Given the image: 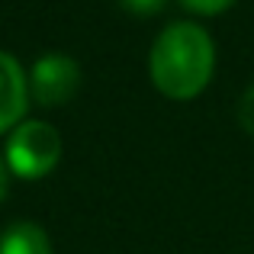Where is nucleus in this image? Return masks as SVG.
<instances>
[{"mask_svg":"<svg viewBox=\"0 0 254 254\" xmlns=\"http://www.w3.org/2000/svg\"><path fill=\"white\" fill-rule=\"evenodd\" d=\"M216 68L212 36L196 23H171L158 32L148 55V74L168 100H193L206 90Z\"/></svg>","mask_w":254,"mask_h":254,"instance_id":"f257e3e1","label":"nucleus"},{"mask_svg":"<svg viewBox=\"0 0 254 254\" xmlns=\"http://www.w3.org/2000/svg\"><path fill=\"white\" fill-rule=\"evenodd\" d=\"M0 254H52V242L42 225L13 222L0 235Z\"/></svg>","mask_w":254,"mask_h":254,"instance_id":"39448f33","label":"nucleus"},{"mask_svg":"<svg viewBox=\"0 0 254 254\" xmlns=\"http://www.w3.org/2000/svg\"><path fill=\"white\" fill-rule=\"evenodd\" d=\"M77 90H81V64L71 55L49 52V55L36 58L29 71V97L39 106H45V110L64 106L74 100Z\"/></svg>","mask_w":254,"mask_h":254,"instance_id":"7ed1b4c3","label":"nucleus"},{"mask_svg":"<svg viewBox=\"0 0 254 254\" xmlns=\"http://www.w3.org/2000/svg\"><path fill=\"white\" fill-rule=\"evenodd\" d=\"M119 6L132 16H155L168 6V0H119Z\"/></svg>","mask_w":254,"mask_h":254,"instance_id":"423d86ee","label":"nucleus"},{"mask_svg":"<svg viewBox=\"0 0 254 254\" xmlns=\"http://www.w3.org/2000/svg\"><path fill=\"white\" fill-rule=\"evenodd\" d=\"M58 158H62V138L42 119H23L6 135V151H3L6 171H13L23 180L45 177L58 164Z\"/></svg>","mask_w":254,"mask_h":254,"instance_id":"f03ea898","label":"nucleus"},{"mask_svg":"<svg viewBox=\"0 0 254 254\" xmlns=\"http://www.w3.org/2000/svg\"><path fill=\"white\" fill-rule=\"evenodd\" d=\"M6 174H10V171H6V161L0 158V199L6 196Z\"/></svg>","mask_w":254,"mask_h":254,"instance_id":"1a4fd4ad","label":"nucleus"},{"mask_svg":"<svg viewBox=\"0 0 254 254\" xmlns=\"http://www.w3.org/2000/svg\"><path fill=\"white\" fill-rule=\"evenodd\" d=\"M26 103H29V77L10 52H0V135L13 132L26 119Z\"/></svg>","mask_w":254,"mask_h":254,"instance_id":"20e7f679","label":"nucleus"},{"mask_svg":"<svg viewBox=\"0 0 254 254\" xmlns=\"http://www.w3.org/2000/svg\"><path fill=\"white\" fill-rule=\"evenodd\" d=\"M190 13H199V16H216V13L229 10L235 0H180Z\"/></svg>","mask_w":254,"mask_h":254,"instance_id":"0eeeda50","label":"nucleus"},{"mask_svg":"<svg viewBox=\"0 0 254 254\" xmlns=\"http://www.w3.org/2000/svg\"><path fill=\"white\" fill-rule=\"evenodd\" d=\"M238 123H242V129L248 135H254V84L245 90L242 103H238Z\"/></svg>","mask_w":254,"mask_h":254,"instance_id":"6e6552de","label":"nucleus"}]
</instances>
